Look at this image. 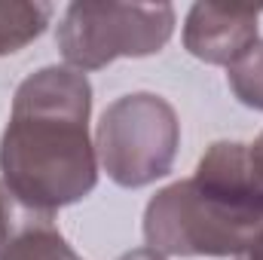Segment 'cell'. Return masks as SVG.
Returning <instances> with one entry per match:
<instances>
[{
  "mask_svg": "<svg viewBox=\"0 0 263 260\" xmlns=\"http://www.w3.org/2000/svg\"><path fill=\"white\" fill-rule=\"evenodd\" d=\"M263 6L193 3L184 18V49L205 65H233L257 43Z\"/></svg>",
  "mask_w": 263,
  "mask_h": 260,
  "instance_id": "5b68a950",
  "label": "cell"
},
{
  "mask_svg": "<svg viewBox=\"0 0 263 260\" xmlns=\"http://www.w3.org/2000/svg\"><path fill=\"white\" fill-rule=\"evenodd\" d=\"M263 230V175L251 144L214 141L193 178L162 187L144 208L147 248L162 257H236Z\"/></svg>",
  "mask_w": 263,
  "mask_h": 260,
  "instance_id": "7a4b0ae2",
  "label": "cell"
},
{
  "mask_svg": "<svg viewBox=\"0 0 263 260\" xmlns=\"http://www.w3.org/2000/svg\"><path fill=\"white\" fill-rule=\"evenodd\" d=\"M55 6L43 0H0V55L34 43L52 22Z\"/></svg>",
  "mask_w": 263,
  "mask_h": 260,
  "instance_id": "52a82bcc",
  "label": "cell"
},
{
  "mask_svg": "<svg viewBox=\"0 0 263 260\" xmlns=\"http://www.w3.org/2000/svg\"><path fill=\"white\" fill-rule=\"evenodd\" d=\"M227 83L245 107L263 110V40L227 67Z\"/></svg>",
  "mask_w": 263,
  "mask_h": 260,
  "instance_id": "ba28073f",
  "label": "cell"
},
{
  "mask_svg": "<svg viewBox=\"0 0 263 260\" xmlns=\"http://www.w3.org/2000/svg\"><path fill=\"white\" fill-rule=\"evenodd\" d=\"M175 34L172 3H67L55 31L59 52L73 70H101L117 59H144Z\"/></svg>",
  "mask_w": 263,
  "mask_h": 260,
  "instance_id": "277c9868",
  "label": "cell"
},
{
  "mask_svg": "<svg viewBox=\"0 0 263 260\" xmlns=\"http://www.w3.org/2000/svg\"><path fill=\"white\" fill-rule=\"evenodd\" d=\"M181 147L175 107L153 92H132L110 101L95 126L98 165L117 187L138 190L165 178Z\"/></svg>",
  "mask_w": 263,
  "mask_h": 260,
  "instance_id": "3957f363",
  "label": "cell"
},
{
  "mask_svg": "<svg viewBox=\"0 0 263 260\" xmlns=\"http://www.w3.org/2000/svg\"><path fill=\"white\" fill-rule=\"evenodd\" d=\"M236 260H263V230L236 254Z\"/></svg>",
  "mask_w": 263,
  "mask_h": 260,
  "instance_id": "9c48e42d",
  "label": "cell"
},
{
  "mask_svg": "<svg viewBox=\"0 0 263 260\" xmlns=\"http://www.w3.org/2000/svg\"><path fill=\"white\" fill-rule=\"evenodd\" d=\"M117 260H165L159 251H153V248H135V251H126V254H120Z\"/></svg>",
  "mask_w": 263,
  "mask_h": 260,
  "instance_id": "30bf717a",
  "label": "cell"
},
{
  "mask_svg": "<svg viewBox=\"0 0 263 260\" xmlns=\"http://www.w3.org/2000/svg\"><path fill=\"white\" fill-rule=\"evenodd\" d=\"M0 260H83L55 227V214L25 205L0 181Z\"/></svg>",
  "mask_w": 263,
  "mask_h": 260,
  "instance_id": "8992f818",
  "label": "cell"
},
{
  "mask_svg": "<svg viewBox=\"0 0 263 260\" xmlns=\"http://www.w3.org/2000/svg\"><path fill=\"white\" fill-rule=\"evenodd\" d=\"M86 73L49 65L25 77L0 135V181L25 205L55 214L95 190L98 153L89 138Z\"/></svg>",
  "mask_w": 263,
  "mask_h": 260,
  "instance_id": "6da1fadb",
  "label": "cell"
}]
</instances>
